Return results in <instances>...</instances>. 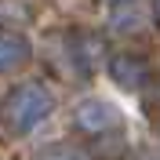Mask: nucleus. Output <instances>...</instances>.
<instances>
[{
    "mask_svg": "<svg viewBox=\"0 0 160 160\" xmlns=\"http://www.w3.org/2000/svg\"><path fill=\"white\" fill-rule=\"evenodd\" d=\"M40 160H80V157H73L69 149H51V153H44Z\"/></svg>",
    "mask_w": 160,
    "mask_h": 160,
    "instance_id": "5",
    "label": "nucleus"
},
{
    "mask_svg": "<svg viewBox=\"0 0 160 160\" xmlns=\"http://www.w3.org/2000/svg\"><path fill=\"white\" fill-rule=\"evenodd\" d=\"M55 98H51L48 88H40V84H18V88L8 95V128L11 131H33L40 120L51 113Z\"/></svg>",
    "mask_w": 160,
    "mask_h": 160,
    "instance_id": "1",
    "label": "nucleus"
},
{
    "mask_svg": "<svg viewBox=\"0 0 160 160\" xmlns=\"http://www.w3.org/2000/svg\"><path fill=\"white\" fill-rule=\"evenodd\" d=\"M109 73L117 84H124V88H142L146 80H149V66L138 58V55H117V58L109 62Z\"/></svg>",
    "mask_w": 160,
    "mask_h": 160,
    "instance_id": "2",
    "label": "nucleus"
},
{
    "mask_svg": "<svg viewBox=\"0 0 160 160\" xmlns=\"http://www.w3.org/2000/svg\"><path fill=\"white\" fill-rule=\"evenodd\" d=\"M113 124H117V109L109 102H84L77 109V128L91 131V135H98V131L113 128Z\"/></svg>",
    "mask_w": 160,
    "mask_h": 160,
    "instance_id": "3",
    "label": "nucleus"
},
{
    "mask_svg": "<svg viewBox=\"0 0 160 160\" xmlns=\"http://www.w3.org/2000/svg\"><path fill=\"white\" fill-rule=\"evenodd\" d=\"M26 58H29V44L18 33H0V73L22 66Z\"/></svg>",
    "mask_w": 160,
    "mask_h": 160,
    "instance_id": "4",
    "label": "nucleus"
},
{
    "mask_svg": "<svg viewBox=\"0 0 160 160\" xmlns=\"http://www.w3.org/2000/svg\"><path fill=\"white\" fill-rule=\"evenodd\" d=\"M157 8H160V0H157Z\"/></svg>",
    "mask_w": 160,
    "mask_h": 160,
    "instance_id": "6",
    "label": "nucleus"
}]
</instances>
